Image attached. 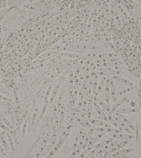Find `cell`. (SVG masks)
Returning <instances> with one entry per match:
<instances>
[{"label":"cell","instance_id":"obj_1","mask_svg":"<svg viewBox=\"0 0 141 158\" xmlns=\"http://www.w3.org/2000/svg\"><path fill=\"white\" fill-rule=\"evenodd\" d=\"M91 98H92V99H93V101H94V102H95L102 109H103L104 110H105V111H107V112H109L110 114H112V111H111V109L110 108V107H109V105H107L105 102H104L103 101H102L101 99H100L99 98H98L97 97H95V96H93V95H92L91 96Z\"/></svg>","mask_w":141,"mask_h":158},{"label":"cell","instance_id":"obj_2","mask_svg":"<svg viewBox=\"0 0 141 158\" xmlns=\"http://www.w3.org/2000/svg\"><path fill=\"white\" fill-rule=\"evenodd\" d=\"M110 81L111 78H107L106 83L104 85V99H105V103L107 105H109L110 103Z\"/></svg>","mask_w":141,"mask_h":158},{"label":"cell","instance_id":"obj_3","mask_svg":"<svg viewBox=\"0 0 141 158\" xmlns=\"http://www.w3.org/2000/svg\"><path fill=\"white\" fill-rule=\"evenodd\" d=\"M95 131L100 132L102 133H109V134H115V133H122L119 130L116 129L115 128H104V127H98L95 128Z\"/></svg>","mask_w":141,"mask_h":158},{"label":"cell","instance_id":"obj_4","mask_svg":"<svg viewBox=\"0 0 141 158\" xmlns=\"http://www.w3.org/2000/svg\"><path fill=\"white\" fill-rule=\"evenodd\" d=\"M89 122L92 123L93 125H94L95 126H98V127H104V128H112L111 125H109V123H108L107 122H104V121H100L98 119H88Z\"/></svg>","mask_w":141,"mask_h":158},{"label":"cell","instance_id":"obj_5","mask_svg":"<svg viewBox=\"0 0 141 158\" xmlns=\"http://www.w3.org/2000/svg\"><path fill=\"white\" fill-rule=\"evenodd\" d=\"M64 138L63 139H60L55 145V146L53 148V149H52L49 152V153L48 154V155H47V157L46 158H51L57 151H58V150L60 148V147L62 146V144H63V142H64Z\"/></svg>","mask_w":141,"mask_h":158},{"label":"cell","instance_id":"obj_6","mask_svg":"<svg viewBox=\"0 0 141 158\" xmlns=\"http://www.w3.org/2000/svg\"><path fill=\"white\" fill-rule=\"evenodd\" d=\"M120 141H114L113 142H111V144L107 145V146H104L103 148H100V149H98L97 150V152H96V155H100L101 153H105L106 151H108V150H110L114 146H115Z\"/></svg>","mask_w":141,"mask_h":158},{"label":"cell","instance_id":"obj_7","mask_svg":"<svg viewBox=\"0 0 141 158\" xmlns=\"http://www.w3.org/2000/svg\"><path fill=\"white\" fill-rule=\"evenodd\" d=\"M112 137L115 139H122V140H131L135 138V136H133L129 134H123V133H115L111 134Z\"/></svg>","mask_w":141,"mask_h":158},{"label":"cell","instance_id":"obj_8","mask_svg":"<svg viewBox=\"0 0 141 158\" xmlns=\"http://www.w3.org/2000/svg\"><path fill=\"white\" fill-rule=\"evenodd\" d=\"M74 73L72 71L69 73V96L71 97L73 93V89H74Z\"/></svg>","mask_w":141,"mask_h":158},{"label":"cell","instance_id":"obj_9","mask_svg":"<svg viewBox=\"0 0 141 158\" xmlns=\"http://www.w3.org/2000/svg\"><path fill=\"white\" fill-rule=\"evenodd\" d=\"M115 116H117L119 119H120L131 130H135V127L133 126L132 123L130 122L129 119H127V118H126L122 114H120V113H118V112H115Z\"/></svg>","mask_w":141,"mask_h":158},{"label":"cell","instance_id":"obj_10","mask_svg":"<svg viewBox=\"0 0 141 158\" xmlns=\"http://www.w3.org/2000/svg\"><path fill=\"white\" fill-rule=\"evenodd\" d=\"M93 105L94 106V108L95 109V110L97 111V112H98V114L100 115V117L104 119V122H107L108 121V119H107V114H106V113L104 112V110H103L95 102H94L93 101Z\"/></svg>","mask_w":141,"mask_h":158},{"label":"cell","instance_id":"obj_11","mask_svg":"<svg viewBox=\"0 0 141 158\" xmlns=\"http://www.w3.org/2000/svg\"><path fill=\"white\" fill-rule=\"evenodd\" d=\"M107 117L108 121H109V123H111V125H112L115 128L118 129V130H119L121 131L122 133H123V132L125 131V130L122 128V127L118 123V122L115 121V119L112 117L111 114H107Z\"/></svg>","mask_w":141,"mask_h":158},{"label":"cell","instance_id":"obj_12","mask_svg":"<svg viewBox=\"0 0 141 158\" xmlns=\"http://www.w3.org/2000/svg\"><path fill=\"white\" fill-rule=\"evenodd\" d=\"M84 129L83 127L80 128V129L78 130L77 134H76V137H75V139H74V141L73 142V145H72V147H73V150H76V148L77 144H78V143H79V142H80L82 134L84 133Z\"/></svg>","mask_w":141,"mask_h":158},{"label":"cell","instance_id":"obj_13","mask_svg":"<svg viewBox=\"0 0 141 158\" xmlns=\"http://www.w3.org/2000/svg\"><path fill=\"white\" fill-rule=\"evenodd\" d=\"M114 141H115V138L111 137V138H109V139H107L103 141V142H100V143H98L97 144H95V145H93V146H91V147H92V148H94V149H97L98 150V149H100V148H103L104 146H107V145L111 144Z\"/></svg>","mask_w":141,"mask_h":158},{"label":"cell","instance_id":"obj_14","mask_svg":"<svg viewBox=\"0 0 141 158\" xmlns=\"http://www.w3.org/2000/svg\"><path fill=\"white\" fill-rule=\"evenodd\" d=\"M129 140H123V141H120L115 146H114L110 150H109V153H114V152L121 149L122 148H123L124 146H125L127 144H129Z\"/></svg>","mask_w":141,"mask_h":158},{"label":"cell","instance_id":"obj_15","mask_svg":"<svg viewBox=\"0 0 141 158\" xmlns=\"http://www.w3.org/2000/svg\"><path fill=\"white\" fill-rule=\"evenodd\" d=\"M111 79L112 80H115V81H118V82L123 83V84L127 85V86H129V87H133V84L131 81H129L124 78H122V77H120L119 76H111Z\"/></svg>","mask_w":141,"mask_h":158},{"label":"cell","instance_id":"obj_16","mask_svg":"<svg viewBox=\"0 0 141 158\" xmlns=\"http://www.w3.org/2000/svg\"><path fill=\"white\" fill-rule=\"evenodd\" d=\"M111 115H112V117L115 119V120L116 121V122H118V123L122 127V128L125 131V132H127V133L129 134H131V129L129 128L128 126L124 123V122H122L120 119H119L117 116H115V114L114 115V114H111Z\"/></svg>","mask_w":141,"mask_h":158},{"label":"cell","instance_id":"obj_17","mask_svg":"<svg viewBox=\"0 0 141 158\" xmlns=\"http://www.w3.org/2000/svg\"><path fill=\"white\" fill-rule=\"evenodd\" d=\"M110 95H111V97L112 98V100L114 101V102L115 103L117 101V94H116V92H115L114 83L111 79V81H110Z\"/></svg>","mask_w":141,"mask_h":158},{"label":"cell","instance_id":"obj_18","mask_svg":"<svg viewBox=\"0 0 141 158\" xmlns=\"http://www.w3.org/2000/svg\"><path fill=\"white\" fill-rule=\"evenodd\" d=\"M85 61H86L82 60V61H80V63L78 64L77 68H76V72L74 73V79L75 80H76V79H77L79 78V76H80V75L81 73V72H82V67L84 66V64Z\"/></svg>","mask_w":141,"mask_h":158},{"label":"cell","instance_id":"obj_19","mask_svg":"<svg viewBox=\"0 0 141 158\" xmlns=\"http://www.w3.org/2000/svg\"><path fill=\"white\" fill-rule=\"evenodd\" d=\"M50 136H51V131H48L47 133L46 134V135H45V137H44V138L41 145H40V147H39V151L40 152L43 151L44 149L45 148V147L46 146V144H47V143L49 142Z\"/></svg>","mask_w":141,"mask_h":158},{"label":"cell","instance_id":"obj_20","mask_svg":"<svg viewBox=\"0 0 141 158\" xmlns=\"http://www.w3.org/2000/svg\"><path fill=\"white\" fill-rule=\"evenodd\" d=\"M133 151V149L132 148H126V149H120L117 151L114 152L113 153L114 156H120V155H123L125 154H127L129 153H131Z\"/></svg>","mask_w":141,"mask_h":158},{"label":"cell","instance_id":"obj_21","mask_svg":"<svg viewBox=\"0 0 141 158\" xmlns=\"http://www.w3.org/2000/svg\"><path fill=\"white\" fill-rule=\"evenodd\" d=\"M138 111V109H135V108H121V109H117L115 111V112H118L120 114H131V113H134V112H137Z\"/></svg>","mask_w":141,"mask_h":158},{"label":"cell","instance_id":"obj_22","mask_svg":"<svg viewBox=\"0 0 141 158\" xmlns=\"http://www.w3.org/2000/svg\"><path fill=\"white\" fill-rule=\"evenodd\" d=\"M120 73L118 70L115 71H107V72H99L96 74L100 75L103 76H118V74Z\"/></svg>","mask_w":141,"mask_h":158},{"label":"cell","instance_id":"obj_23","mask_svg":"<svg viewBox=\"0 0 141 158\" xmlns=\"http://www.w3.org/2000/svg\"><path fill=\"white\" fill-rule=\"evenodd\" d=\"M59 89H60V84H57L55 85V87H54V89L52 92L51 97L49 98V103L53 104V101H55V98L57 95V93H58V91H59Z\"/></svg>","mask_w":141,"mask_h":158},{"label":"cell","instance_id":"obj_24","mask_svg":"<svg viewBox=\"0 0 141 158\" xmlns=\"http://www.w3.org/2000/svg\"><path fill=\"white\" fill-rule=\"evenodd\" d=\"M92 110H93V99L91 97L88 104H87V118L91 119V114H92Z\"/></svg>","mask_w":141,"mask_h":158},{"label":"cell","instance_id":"obj_25","mask_svg":"<svg viewBox=\"0 0 141 158\" xmlns=\"http://www.w3.org/2000/svg\"><path fill=\"white\" fill-rule=\"evenodd\" d=\"M98 74H95V76H94L93 85H92V87H91L92 95H93V96L95 95L96 89H97V87H98Z\"/></svg>","mask_w":141,"mask_h":158},{"label":"cell","instance_id":"obj_26","mask_svg":"<svg viewBox=\"0 0 141 158\" xmlns=\"http://www.w3.org/2000/svg\"><path fill=\"white\" fill-rule=\"evenodd\" d=\"M104 134L101 133L99 134L95 135L94 137H92V139L89 142V146H93V145H95V144H96V142H97L98 140H100V139L103 137H104Z\"/></svg>","mask_w":141,"mask_h":158},{"label":"cell","instance_id":"obj_27","mask_svg":"<svg viewBox=\"0 0 141 158\" xmlns=\"http://www.w3.org/2000/svg\"><path fill=\"white\" fill-rule=\"evenodd\" d=\"M60 55L64 58H78L80 57V55L77 53H67V52H62L60 53Z\"/></svg>","mask_w":141,"mask_h":158},{"label":"cell","instance_id":"obj_28","mask_svg":"<svg viewBox=\"0 0 141 158\" xmlns=\"http://www.w3.org/2000/svg\"><path fill=\"white\" fill-rule=\"evenodd\" d=\"M117 57L116 53H102L97 56L96 59H100V58H115Z\"/></svg>","mask_w":141,"mask_h":158},{"label":"cell","instance_id":"obj_29","mask_svg":"<svg viewBox=\"0 0 141 158\" xmlns=\"http://www.w3.org/2000/svg\"><path fill=\"white\" fill-rule=\"evenodd\" d=\"M106 80H107V78H106V77H104L103 79L100 81V83L98 85V87H97L96 92H95V95H98V94H99L101 92V91H102L103 88L104 87V85H105Z\"/></svg>","mask_w":141,"mask_h":158},{"label":"cell","instance_id":"obj_30","mask_svg":"<svg viewBox=\"0 0 141 158\" xmlns=\"http://www.w3.org/2000/svg\"><path fill=\"white\" fill-rule=\"evenodd\" d=\"M127 100V97H123L122 98H120V100H118V101H116L115 103V104L114 105V106H113V108H112V111L113 112H115L116 111L118 108L122 105V104H123V103H125V101Z\"/></svg>","mask_w":141,"mask_h":158},{"label":"cell","instance_id":"obj_31","mask_svg":"<svg viewBox=\"0 0 141 158\" xmlns=\"http://www.w3.org/2000/svg\"><path fill=\"white\" fill-rule=\"evenodd\" d=\"M56 53L55 51H49L46 53H44L43 54H41L40 56H39L37 59H45V58H48L49 57H51L52 56H53L54 54Z\"/></svg>","mask_w":141,"mask_h":158},{"label":"cell","instance_id":"obj_32","mask_svg":"<svg viewBox=\"0 0 141 158\" xmlns=\"http://www.w3.org/2000/svg\"><path fill=\"white\" fill-rule=\"evenodd\" d=\"M92 150V147L91 146H88L87 148H86L84 150H82V152H81L80 153V155H77L76 158H84L90 152V150Z\"/></svg>","mask_w":141,"mask_h":158},{"label":"cell","instance_id":"obj_33","mask_svg":"<svg viewBox=\"0 0 141 158\" xmlns=\"http://www.w3.org/2000/svg\"><path fill=\"white\" fill-rule=\"evenodd\" d=\"M91 25H92V18L89 17V20H88V22L87 23V27H86V31H85V33H84V36H87L90 32V30H91Z\"/></svg>","mask_w":141,"mask_h":158},{"label":"cell","instance_id":"obj_34","mask_svg":"<svg viewBox=\"0 0 141 158\" xmlns=\"http://www.w3.org/2000/svg\"><path fill=\"white\" fill-rule=\"evenodd\" d=\"M53 116H54V120L55 122V124L57 126L58 125V117H59V113H58V111L57 109V106H54V109H53Z\"/></svg>","mask_w":141,"mask_h":158},{"label":"cell","instance_id":"obj_35","mask_svg":"<svg viewBox=\"0 0 141 158\" xmlns=\"http://www.w3.org/2000/svg\"><path fill=\"white\" fill-rule=\"evenodd\" d=\"M133 87H129L128 88H126L120 92H119L118 94H117V96H121V95H123V94H127L129 92H130L131 91H132L133 89Z\"/></svg>","mask_w":141,"mask_h":158},{"label":"cell","instance_id":"obj_36","mask_svg":"<svg viewBox=\"0 0 141 158\" xmlns=\"http://www.w3.org/2000/svg\"><path fill=\"white\" fill-rule=\"evenodd\" d=\"M52 89V85H50L49 87V88L47 89V91L46 92V94H45V97H44V102H49V97H50V94H51V92Z\"/></svg>","mask_w":141,"mask_h":158},{"label":"cell","instance_id":"obj_37","mask_svg":"<svg viewBox=\"0 0 141 158\" xmlns=\"http://www.w3.org/2000/svg\"><path fill=\"white\" fill-rule=\"evenodd\" d=\"M7 138H8V143L10 144V147L11 148V150L14 151L15 150V146H14V143H13V139H12V137L11 135V134L8 133L7 134Z\"/></svg>","mask_w":141,"mask_h":158},{"label":"cell","instance_id":"obj_38","mask_svg":"<svg viewBox=\"0 0 141 158\" xmlns=\"http://www.w3.org/2000/svg\"><path fill=\"white\" fill-rule=\"evenodd\" d=\"M38 109L35 108L34 110V112H33V117H32V120H31V126H33L35 123L37 116H38Z\"/></svg>","mask_w":141,"mask_h":158},{"label":"cell","instance_id":"obj_39","mask_svg":"<svg viewBox=\"0 0 141 158\" xmlns=\"http://www.w3.org/2000/svg\"><path fill=\"white\" fill-rule=\"evenodd\" d=\"M26 128H27V119H25L23 123L22 126V137L24 138L26 133Z\"/></svg>","mask_w":141,"mask_h":158},{"label":"cell","instance_id":"obj_40","mask_svg":"<svg viewBox=\"0 0 141 158\" xmlns=\"http://www.w3.org/2000/svg\"><path fill=\"white\" fill-rule=\"evenodd\" d=\"M135 138L137 141L139 140V123L138 122L136 123L135 126Z\"/></svg>","mask_w":141,"mask_h":158},{"label":"cell","instance_id":"obj_41","mask_svg":"<svg viewBox=\"0 0 141 158\" xmlns=\"http://www.w3.org/2000/svg\"><path fill=\"white\" fill-rule=\"evenodd\" d=\"M62 95L61 94L59 98H58V101H57V109L58 111V113H59V115H60V109H61V106H62Z\"/></svg>","mask_w":141,"mask_h":158},{"label":"cell","instance_id":"obj_42","mask_svg":"<svg viewBox=\"0 0 141 158\" xmlns=\"http://www.w3.org/2000/svg\"><path fill=\"white\" fill-rule=\"evenodd\" d=\"M46 61H47V58H45V59H37L35 61L31 62H30V65H36L44 63V62H45Z\"/></svg>","mask_w":141,"mask_h":158},{"label":"cell","instance_id":"obj_43","mask_svg":"<svg viewBox=\"0 0 141 158\" xmlns=\"http://www.w3.org/2000/svg\"><path fill=\"white\" fill-rule=\"evenodd\" d=\"M1 119H2V121H3V122L4 123V124L6 125V126H7L8 128H10L11 129H12L13 128V127H12V126H11V124L10 123V122H8V120H7V119L3 115V114H1Z\"/></svg>","mask_w":141,"mask_h":158},{"label":"cell","instance_id":"obj_44","mask_svg":"<svg viewBox=\"0 0 141 158\" xmlns=\"http://www.w3.org/2000/svg\"><path fill=\"white\" fill-rule=\"evenodd\" d=\"M0 127H1L4 130H5L6 132L8 133H11V129L10 128H8L7 126H6L5 124H4L3 123H1V122H0Z\"/></svg>","mask_w":141,"mask_h":158},{"label":"cell","instance_id":"obj_45","mask_svg":"<svg viewBox=\"0 0 141 158\" xmlns=\"http://www.w3.org/2000/svg\"><path fill=\"white\" fill-rule=\"evenodd\" d=\"M71 129V125H70V124H69V125L67 126V127H66V128L65 131H64V134H63L64 138H66V137H67V135H68V134H69V133H70Z\"/></svg>","mask_w":141,"mask_h":158},{"label":"cell","instance_id":"obj_46","mask_svg":"<svg viewBox=\"0 0 141 158\" xmlns=\"http://www.w3.org/2000/svg\"><path fill=\"white\" fill-rule=\"evenodd\" d=\"M49 103V101H48V102H44L43 108H42V112H41V116H43V115L45 114V112H46V109H47V108H48Z\"/></svg>","mask_w":141,"mask_h":158},{"label":"cell","instance_id":"obj_47","mask_svg":"<svg viewBox=\"0 0 141 158\" xmlns=\"http://www.w3.org/2000/svg\"><path fill=\"white\" fill-rule=\"evenodd\" d=\"M0 99L2 100V101H11V99L10 98H8V97H4V96H3L1 94H0Z\"/></svg>","mask_w":141,"mask_h":158},{"label":"cell","instance_id":"obj_48","mask_svg":"<svg viewBox=\"0 0 141 158\" xmlns=\"http://www.w3.org/2000/svg\"><path fill=\"white\" fill-rule=\"evenodd\" d=\"M1 143H2L3 146H4L5 148H8V144H7V143H6V140H5L3 137H1Z\"/></svg>","mask_w":141,"mask_h":158},{"label":"cell","instance_id":"obj_49","mask_svg":"<svg viewBox=\"0 0 141 158\" xmlns=\"http://www.w3.org/2000/svg\"><path fill=\"white\" fill-rule=\"evenodd\" d=\"M0 152L1 153V154H2V155H3L5 158L7 156V155H6V151L4 150V149L3 148V147L1 146V144H0Z\"/></svg>","mask_w":141,"mask_h":158},{"label":"cell","instance_id":"obj_50","mask_svg":"<svg viewBox=\"0 0 141 158\" xmlns=\"http://www.w3.org/2000/svg\"><path fill=\"white\" fill-rule=\"evenodd\" d=\"M14 96H15V100H16V103H17V105H19V98L17 97V94H16V92L14 93Z\"/></svg>","mask_w":141,"mask_h":158},{"label":"cell","instance_id":"obj_51","mask_svg":"<svg viewBox=\"0 0 141 158\" xmlns=\"http://www.w3.org/2000/svg\"><path fill=\"white\" fill-rule=\"evenodd\" d=\"M127 1L128 2H129V3H130L131 4H132L133 6H136V7L138 6V4H136V2H134L133 1H132V0H127Z\"/></svg>","mask_w":141,"mask_h":158},{"label":"cell","instance_id":"obj_52","mask_svg":"<svg viewBox=\"0 0 141 158\" xmlns=\"http://www.w3.org/2000/svg\"><path fill=\"white\" fill-rule=\"evenodd\" d=\"M77 157V155H76V150H74L73 151V153H72V154H71V158H76Z\"/></svg>","mask_w":141,"mask_h":158},{"label":"cell","instance_id":"obj_53","mask_svg":"<svg viewBox=\"0 0 141 158\" xmlns=\"http://www.w3.org/2000/svg\"><path fill=\"white\" fill-rule=\"evenodd\" d=\"M39 158V153H38V154L35 155V158Z\"/></svg>","mask_w":141,"mask_h":158},{"label":"cell","instance_id":"obj_54","mask_svg":"<svg viewBox=\"0 0 141 158\" xmlns=\"http://www.w3.org/2000/svg\"><path fill=\"white\" fill-rule=\"evenodd\" d=\"M97 155H96V154H95V156H94V158H98V156H97Z\"/></svg>","mask_w":141,"mask_h":158},{"label":"cell","instance_id":"obj_55","mask_svg":"<svg viewBox=\"0 0 141 158\" xmlns=\"http://www.w3.org/2000/svg\"><path fill=\"white\" fill-rule=\"evenodd\" d=\"M35 0H30V2H33V1H34Z\"/></svg>","mask_w":141,"mask_h":158}]
</instances>
